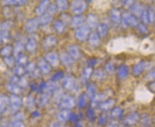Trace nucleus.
<instances>
[{
	"label": "nucleus",
	"mask_w": 155,
	"mask_h": 127,
	"mask_svg": "<svg viewBox=\"0 0 155 127\" xmlns=\"http://www.w3.org/2000/svg\"><path fill=\"white\" fill-rule=\"evenodd\" d=\"M15 74L18 76H21V77H23L24 74L26 73V69L24 68V66H21V65H18L17 67H16L15 69Z\"/></svg>",
	"instance_id": "nucleus-45"
},
{
	"label": "nucleus",
	"mask_w": 155,
	"mask_h": 127,
	"mask_svg": "<svg viewBox=\"0 0 155 127\" xmlns=\"http://www.w3.org/2000/svg\"><path fill=\"white\" fill-rule=\"evenodd\" d=\"M115 100L113 99H108L107 100H104L99 104V108L102 112H107L110 110L112 108L115 106Z\"/></svg>",
	"instance_id": "nucleus-19"
},
{
	"label": "nucleus",
	"mask_w": 155,
	"mask_h": 127,
	"mask_svg": "<svg viewBox=\"0 0 155 127\" xmlns=\"http://www.w3.org/2000/svg\"><path fill=\"white\" fill-rule=\"evenodd\" d=\"M87 117H88L89 120L91 122H94L95 116V112L93 110V106H90L87 109Z\"/></svg>",
	"instance_id": "nucleus-47"
},
{
	"label": "nucleus",
	"mask_w": 155,
	"mask_h": 127,
	"mask_svg": "<svg viewBox=\"0 0 155 127\" xmlns=\"http://www.w3.org/2000/svg\"><path fill=\"white\" fill-rule=\"evenodd\" d=\"M97 32L101 38H105L108 33V26L105 24H98L97 26Z\"/></svg>",
	"instance_id": "nucleus-30"
},
{
	"label": "nucleus",
	"mask_w": 155,
	"mask_h": 127,
	"mask_svg": "<svg viewBox=\"0 0 155 127\" xmlns=\"http://www.w3.org/2000/svg\"><path fill=\"white\" fill-rule=\"evenodd\" d=\"M83 23H84V18L81 14H79V15H75L74 17H73L71 19V24L73 28H78L83 25Z\"/></svg>",
	"instance_id": "nucleus-26"
},
{
	"label": "nucleus",
	"mask_w": 155,
	"mask_h": 127,
	"mask_svg": "<svg viewBox=\"0 0 155 127\" xmlns=\"http://www.w3.org/2000/svg\"><path fill=\"white\" fill-rule=\"evenodd\" d=\"M135 3V0H121V5L125 9H130Z\"/></svg>",
	"instance_id": "nucleus-43"
},
{
	"label": "nucleus",
	"mask_w": 155,
	"mask_h": 127,
	"mask_svg": "<svg viewBox=\"0 0 155 127\" xmlns=\"http://www.w3.org/2000/svg\"><path fill=\"white\" fill-rule=\"evenodd\" d=\"M109 126H117V123L115 122V119H114V121H112V122L110 123Z\"/></svg>",
	"instance_id": "nucleus-62"
},
{
	"label": "nucleus",
	"mask_w": 155,
	"mask_h": 127,
	"mask_svg": "<svg viewBox=\"0 0 155 127\" xmlns=\"http://www.w3.org/2000/svg\"><path fill=\"white\" fill-rule=\"evenodd\" d=\"M87 63H88L89 67H93L96 66L97 63H98V61L95 59H89V60L87 61Z\"/></svg>",
	"instance_id": "nucleus-57"
},
{
	"label": "nucleus",
	"mask_w": 155,
	"mask_h": 127,
	"mask_svg": "<svg viewBox=\"0 0 155 127\" xmlns=\"http://www.w3.org/2000/svg\"><path fill=\"white\" fill-rule=\"evenodd\" d=\"M99 19L96 14H89L86 17V24L90 29H95L98 25Z\"/></svg>",
	"instance_id": "nucleus-18"
},
{
	"label": "nucleus",
	"mask_w": 155,
	"mask_h": 127,
	"mask_svg": "<svg viewBox=\"0 0 155 127\" xmlns=\"http://www.w3.org/2000/svg\"><path fill=\"white\" fill-rule=\"evenodd\" d=\"M123 116V110L120 107H115L113 108L110 113V117L115 120L120 119Z\"/></svg>",
	"instance_id": "nucleus-33"
},
{
	"label": "nucleus",
	"mask_w": 155,
	"mask_h": 127,
	"mask_svg": "<svg viewBox=\"0 0 155 127\" xmlns=\"http://www.w3.org/2000/svg\"><path fill=\"white\" fill-rule=\"evenodd\" d=\"M9 91L13 92L15 94H19L21 93L22 88L20 86H18L17 84H10L9 85Z\"/></svg>",
	"instance_id": "nucleus-42"
},
{
	"label": "nucleus",
	"mask_w": 155,
	"mask_h": 127,
	"mask_svg": "<svg viewBox=\"0 0 155 127\" xmlns=\"http://www.w3.org/2000/svg\"><path fill=\"white\" fill-rule=\"evenodd\" d=\"M70 121L73 123H78L79 122V116L78 114L75 113H71V117H70Z\"/></svg>",
	"instance_id": "nucleus-55"
},
{
	"label": "nucleus",
	"mask_w": 155,
	"mask_h": 127,
	"mask_svg": "<svg viewBox=\"0 0 155 127\" xmlns=\"http://www.w3.org/2000/svg\"><path fill=\"white\" fill-rule=\"evenodd\" d=\"M62 85L65 89L70 91H74L78 89L77 81L72 76H66L63 77Z\"/></svg>",
	"instance_id": "nucleus-4"
},
{
	"label": "nucleus",
	"mask_w": 155,
	"mask_h": 127,
	"mask_svg": "<svg viewBox=\"0 0 155 127\" xmlns=\"http://www.w3.org/2000/svg\"><path fill=\"white\" fill-rule=\"evenodd\" d=\"M63 77H64V73H63L62 71H58V72H56L54 76H53L52 81H57L60 80L61 79H63Z\"/></svg>",
	"instance_id": "nucleus-53"
},
{
	"label": "nucleus",
	"mask_w": 155,
	"mask_h": 127,
	"mask_svg": "<svg viewBox=\"0 0 155 127\" xmlns=\"http://www.w3.org/2000/svg\"><path fill=\"white\" fill-rule=\"evenodd\" d=\"M131 13L136 17H140L144 11V8L140 3H134L130 8Z\"/></svg>",
	"instance_id": "nucleus-31"
},
{
	"label": "nucleus",
	"mask_w": 155,
	"mask_h": 127,
	"mask_svg": "<svg viewBox=\"0 0 155 127\" xmlns=\"http://www.w3.org/2000/svg\"><path fill=\"white\" fill-rule=\"evenodd\" d=\"M147 67V63L144 61H140L132 67V74L135 77H139L143 73Z\"/></svg>",
	"instance_id": "nucleus-14"
},
{
	"label": "nucleus",
	"mask_w": 155,
	"mask_h": 127,
	"mask_svg": "<svg viewBox=\"0 0 155 127\" xmlns=\"http://www.w3.org/2000/svg\"><path fill=\"white\" fill-rule=\"evenodd\" d=\"M87 4L85 0H74L71 5V11L75 15L83 14L86 11Z\"/></svg>",
	"instance_id": "nucleus-3"
},
{
	"label": "nucleus",
	"mask_w": 155,
	"mask_h": 127,
	"mask_svg": "<svg viewBox=\"0 0 155 127\" xmlns=\"http://www.w3.org/2000/svg\"><path fill=\"white\" fill-rule=\"evenodd\" d=\"M40 89L44 93L48 94H53L56 93L58 90V86L57 85L56 81H51L48 82H42L40 84Z\"/></svg>",
	"instance_id": "nucleus-5"
},
{
	"label": "nucleus",
	"mask_w": 155,
	"mask_h": 127,
	"mask_svg": "<svg viewBox=\"0 0 155 127\" xmlns=\"http://www.w3.org/2000/svg\"><path fill=\"white\" fill-rule=\"evenodd\" d=\"M148 12V17H149V22H153L154 20V12L153 10L150 9L147 11Z\"/></svg>",
	"instance_id": "nucleus-56"
},
{
	"label": "nucleus",
	"mask_w": 155,
	"mask_h": 127,
	"mask_svg": "<svg viewBox=\"0 0 155 127\" xmlns=\"http://www.w3.org/2000/svg\"><path fill=\"white\" fill-rule=\"evenodd\" d=\"M127 46V44L123 39H116L112 41L110 44H109V50H110L111 52H122Z\"/></svg>",
	"instance_id": "nucleus-7"
},
{
	"label": "nucleus",
	"mask_w": 155,
	"mask_h": 127,
	"mask_svg": "<svg viewBox=\"0 0 155 127\" xmlns=\"http://www.w3.org/2000/svg\"><path fill=\"white\" fill-rule=\"evenodd\" d=\"M44 59L51 67H57L60 62V57L54 52L46 53L44 55Z\"/></svg>",
	"instance_id": "nucleus-10"
},
{
	"label": "nucleus",
	"mask_w": 155,
	"mask_h": 127,
	"mask_svg": "<svg viewBox=\"0 0 155 127\" xmlns=\"http://www.w3.org/2000/svg\"><path fill=\"white\" fill-rule=\"evenodd\" d=\"M109 17L114 24H118L121 23L122 13L117 8H113L109 12Z\"/></svg>",
	"instance_id": "nucleus-11"
},
{
	"label": "nucleus",
	"mask_w": 155,
	"mask_h": 127,
	"mask_svg": "<svg viewBox=\"0 0 155 127\" xmlns=\"http://www.w3.org/2000/svg\"><path fill=\"white\" fill-rule=\"evenodd\" d=\"M36 48H37V42H36V40L34 38H30L25 45V49L26 51L31 53L34 52L36 50Z\"/></svg>",
	"instance_id": "nucleus-29"
},
{
	"label": "nucleus",
	"mask_w": 155,
	"mask_h": 127,
	"mask_svg": "<svg viewBox=\"0 0 155 127\" xmlns=\"http://www.w3.org/2000/svg\"><path fill=\"white\" fill-rule=\"evenodd\" d=\"M57 10L58 9H57V7L55 4H49V5H48L46 12H47V13L51 14V15H53V14H54L55 13H56Z\"/></svg>",
	"instance_id": "nucleus-48"
},
{
	"label": "nucleus",
	"mask_w": 155,
	"mask_h": 127,
	"mask_svg": "<svg viewBox=\"0 0 155 127\" xmlns=\"http://www.w3.org/2000/svg\"><path fill=\"white\" fill-rule=\"evenodd\" d=\"M24 50V45L21 42H17L15 44V47H14V53L17 54V57L19 56V54H22V52Z\"/></svg>",
	"instance_id": "nucleus-41"
},
{
	"label": "nucleus",
	"mask_w": 155,
	"mask_h": 127,
	"mask_svg": "<svg viewBox=\"0 0 155 127\" xmlns=\"http://www.w3.org/2000/svg\"><path fill=\"white\" fill-rule=\"evenodd\" d=\"M58 41L56 36L48 35L44 39L42 42V47L44 50H49L56 46Z\"/></svg>",
	"instance_id": "nucleus-9"
},
{
	"label": "nucleus",
	"mask_w": 155,
	"mask_h": 127,
	"mask_svg": "<svg viewBox=\"0 0 155 127\" xmlns=\"http://www.w3.org/2000/svg\"><path fill=\"white\" fill-rule=\"evenodd\" d=\"M51 66L47 61L45 60V59H40L38 61V68L39 69L41 72L44 74H48L51 70Z\"/></svg>",
	"instance_id": "nucleus-16"
},
{
	"label": "nucleus",
	"mask_w": 155,
	"mask_h": 127,
	"mask_svg": "<svg viewBox=\"0 0 155 127\" xmlns=\"http://www.w3.org/2000/svg\"><path fill=\"white\" fill-rule=\"evenodd\" d=\"M106 98V95L104 94H95L93 99H91V106L94 107V106H97L99 105L100 103L104 101Z\"/></svg>",
	"instance_id": "nucleus-32"
},
{
	"label": "nucleus",
	"mask_w": 155,
	"mask_h": 127,
	"mask_svg": "<svg viewBox=\"0 0 155 127\" xmlns=\"http://www.w3.org/2000/svg\"><path fill=\"white\" fill-rule=\"evenodd\" d=\"M107 122V116L106 114H103L100 116L98 118V122H97V124L99 125H104L106 124V122Z\"/></svg>",
	"instance_id": "nucleus-52"
},
{
	"label": "nucleus",
	"mask_w": 155,
	"mask_h": 127,
	"mask_svg": "<svg viewBox=\"0 0 155 127\" xmlns=\"http://www.w3.org/2000/svg\"><path fill=\"white\" fill-rule=\"evenodd\" d=\"M59 57H60V61H61V62L64 63L65 66L71 67L72 65L74 64L75 59L68 53H61Z\"/></svg>",
	"instance_id": "nucleus-17"
},
{
	"label": "nucleus",
	"mask_w": 155,
	"mask_h": 127,
	"mask_svg": "<svg viewBox=\"0 0 155 127\" xmlns=\"http://www.w3.org/2000/svg\"><path fill=\"white\" fill-rule=\"evenodd\" d=\"M71 112L69 109H63L57 115V118L61 123H65L70 120Z\"/></svg>",
	"instance_id": "nucleus-23"
},
{
	"label": "nucleus",
	"mask_w": 155,
	"mask_h": 127,
	"mask_svg": "<svg viewBox=\"0 0 155 127\" xmlns=\"http://www.w3.org/2000/svg\"><path fill=\"white\" fill-rule=\"evenodd\" d=\"M58 106L62 109H71L75 105V100L73 96L67 94L60 93L56 97Z\"/></svg>",
	"instance_id": "nucleus-1"
},
{
	"label": "nucleus",
	"mask_w": 155,
	"mask_h": 127,
	"mask_svg": "<svg viewBox=\"0 0 155 127\" xmlns=\"http://www.w3.org/2000/svg\"><path fill=\"white\" fill-rule=\"evenodd\" d=\"M28 0H3L2 3L6 6H13L19 5L23 6L26 4Z\"/></svg>",
	"instance_id": "nucleus-36"
},
{
	"label": "nucleus",
	"mask_w": 155,
	"mask_h": 127,
	"mask_svg": "<svg viewBox=\"0 0 155 127\" xmlns=\"http://www.w3.org/2000/svg\"><path fill=\"white\" fill-rule=\"evenodd\" d=\"M50 4V0H41L39 5L36 9V12L38 16L46 13L47 8Z\"/></svg>",
	"instance_id": "nucleus-24"
},
{
	"label": "nucleus",
	"mask_w": 155,
	"mask_h": 127,
	"mask_svg": "<svg viewBox=\"0 0 155 127\" xmlns=\"http://www.w3.org/2000/svg\"><path fill=\"white\" fill-rule=\"evenodd\" d=\"M38 22H39L40 24L42 25H47V24H50L53 20L52 15H51L48 13H44L39 15V17H38Z\"/></svg>",
	"instance_id": "nucleus-28"
},
{
	"label": "nucleus",
	"mask_w": 155,
	"mask_h": 127,
	"mask_svg": "<svg viewBox=\"0 0 155 127\" xmlns=\"http://www.w3.org/2000/svg\"><path fill=\"white\" fill-rule=\"evenodd\" d=\"M117 76L120 79H125L129 76V68L127 65L122 64L118 67Z\"/></svg>",
	"instance_id": "nucleus-25"
},
{
	"label": "nucleus",
	"mask_w": 155,
	"mask_h": 127,
	"mask_svg": "<svg viewBox=\"0 0 155 127\" xmlns=\"http://www.w3.org/2000/svg\"><path fill=\"white\" fill-rule=\"evenodd\" d=\"M54 28L57 33L63 34L66 31V24H64L61 20H56L54 22Z\"/></svg>",
	"instance_id": "nucleus-34"
},
{
	"label": "nucleus",
	"mask_w": 155,
	"mask_h": 127,
	"mask_svg": "<svg viewBox=\"0 0 155 127\" xmlns=\"http://www.w3.org/2000/svg\"><path fill=\"white\" fill-rule=\"evenodd\" d=\"M137 27L139 32H140L142 34H148L149 30L147 28V26H145V24H139Z\"/></svg>",
	"instance_id": "nucleus-46"
},
{
	"label": "nucleus",
	"mask_w": 155,
	"mask_h": 127,
	"mask_svg": "<svg viewBox=\"0 0 155 127\" xmlns=\"http://www.w3.org/2000/svg\"><path fill=\"white\" fill-rule=\"evenodd\" d=\"M150 90H152V91H155V81L150 84Z\"/></svg>",
	"instance_id": "nucleus-61"
},
{
	"label": "nucleus",
	"mask_w": 155,
	"mask_h": 127,
	"mask_svg": "<svg viewBox=\"0 0 155 127\" xmlns=\"http://www.w3.org/2000/svg\"><path fill=\"white\" fill-rule=\"evenodd\" d=\"M40 23L38 22V18H34V19H30L26 21L25 25H24V29L26 32L32 34L38 29Z\"/></svg>",
	"instance_id": "nucleus-8"
},
{
	"label": "nucleus",
	"mask_w": 155,
	"mask_h": 127,
	"mask_svg": "<svg viewBox=\"0 0 155 127\" xmlns=\"http://www.w3.org/2000/svg\"><path fill=\"white\" fill-rule=\"evenodd\" d=\"M40 112L38 111H34L33 113H32V116L34 117H38V116H40Z\"/></svg>",
	"instance_id": "nucleus-60"
},
{
	"label": "nucleus",
	"mask_w": 155,
	"mask_h": 127,
	"mask_svg": "<svg viewBox=\"0 0 155 127\" xmlns=\"http://www.w3.org/2000/svg\"><path fill=\"white\" fill-rule=\"evenodd\" d=\"M12 126H24V124L22 122V121L17 120L15 122L12 123Z\"/></svg>",
	"instance_id": "nucleus-58"
},
{
	"label": "nucleus",
	"mask_w": 155,
	"mask_h": 127,
	"mask_svg": "<svg viewBox=\"0 0 155 127\" xmlns=\"http://www.w3.org/2000/svg\"><path fill=\"white\" fill-rule=\"evenodd\" d=\"M91 32V29L87 25H82L80 27L77 28L75 32V37L77 40L80 42H84L88 38V36Z\"/></svg>",
	"instance_id": "nucleus-6"
},
{
	"label": "nucleus",
	"mask_w": 155,
	"mask_h": 127,
	"mask_svg": "<svg viewBox=\"0 0 155 127\" xmlns=\"http://www.w3.org/2000/svg\"><path fill=\"white\" fill-rule=\"evenodd\" d=\"M78 106L80 108H84L86 106V98L85 97L84 95H81L78 99Z\"/></svg>",
	"instance_id": "nucleus-44"
},
{
	"label": "nucleus",
	"mask_w": 155,
	"mask_h": 127,
	"mask_svg": "<svg viewBox=\"0 0 155 127\" xmlns=\"http://www.w3.org/2000/svg\"><path fill=\"white\" fill-rule=\"evenodd\" d=\"M50 101V95L46 93H43L41 94L36 100V104L40 107H44L48 105Z\"/></svg>",
	"instance_id": "nucleus-21"
},
{
	"label": "nucleus",
	"mask_w": 155,
	"mask_h": 127,
	"mask_svg": "<svg viewBox=\"0 0 155 127\" xmlns=\"http://www.w3.org/2000/svg\"><path fill=\"white\" fill-rule=\"evenodd\" d=\"M5 104H6V101H5V98L0 97V110L2 109Z\"/></svg>",
	"instance_id": "nucleus-59"
},
{
	"label": "nucleus",
	"mask_w": 155,
	"mask_h": 127,
	"mask_svg": "<svg viewBox=\"0 0 155 127\" xmlns=\"http://www.w3.org/2000/svg\"><path fill=\"white\" fill-rule=\"evenodd\" d=\"M67 52L75 60L80 59L81 57V52L80 48L75 44H71L67 47Z\"/></svg>",
	"instance_id": "nucleus-13"
},
{
	"label": "nucleus",
	"mask_w": 155,
	"mask_h": 127,
	"mask_svg": "<svg viewBox=\"0 0 155 127\" xmlns=\"http://www.w3.org/2000/svg\"><path fill=\"white\" fill-rule=\"evenodd\" d=\"M93 67L89 66L85 67V68L83 69L82 72H81V80L83 81V82L86 83L90 79V78L93 76Z\"/></svg>",
	"instance_id": "nucleus-22"
},
{
	"label": "nucleus",
	"mask_w": 155,
	"mask_h": 127,
	"mask_svg": "<svg viewBox=\"0 0 155 127\" xmlns=\"http://www.w3.org/2000/svg\"><path fill=\"white\" fill-rule=\"evenodd\" d=\"M56 5L57 9L60 12H65L68 9V0H56Z\"/></svg>",
	"instance_id": "nucleus-35"
},
{
	"label": "nucleus",
	"mask_w": 155,
	"mask_h": 127,
	"mask_svg": "<svg viewBox=\"0 0 155 127\" xmlns=\"http://www.w3.org/2000/svg\"><path fill=\"white\" fill-rule=\"evenodd\" d=\"M17 61H18V65H21V66H25L28 63V58L27 57L25 56L24 54H19V56H17Z\"/></svg>",
	"instance_id": "nucleus-39"
},
{
	"label": "nucleus",
	"mask_w": 155,
	"mask_h": 127,
	"mask_svg": "<svg viewBox=\"0 0 155 127\" xmlns=\"http://www.w3.org/2000/svg\"><path fill=\"white\" fill-rule=\"evenodd\" d=\"M19 86L21 88H24V87H27L28 81L25 77H21V78L19 79Z\"/></svg>",
	"instance_id": "nucleus-54"
},
{
	"label": "nucleus",
	"mask_w": 155,
	"mask_h": 127,
	"mask_svg": "<svg viewBox=\"0 0 155 127\" xmlns=\"http://www.w3.org/2000/svg\"><path fill=\"white\" fill-rule=\"evenodd\" d=\"M36 103V102L35 101V100H34V99L31 96H28L25 99V101H24V104H25L27 108H28V110H33L34 107L35 106Z\"/></svg>",
	"instance_id": "nucleus-38"
},
{
	"label": "nucleus",
	"mask_w": 155,
	"mask_h": 127,
	"mask_svg": "<svg viewBox=\"0 0 155 127\" xmlns=\"http://www.w3.org/2000/svg\"><path fill=\"white\" fill-rule=\"evenodd\" d=\"M93 76L94 79L97 81H103L106 77L105 72L102 69H97L95 72L93 73Z\"/></svg>",
	"instance_id": "nucleus-37"
},
{
	"label": "nucleus",
	"mask_w": 155,
	"mask_h": 127,
	"mask_svg": "<svg viewBox=\"0 0 155 127\" xmlns=\"http://www.w3.org/2000/svg\"><path fill=\"white\" fill-rule=\"evenodd\" d=\"M140 17H141L142 19V21L143 22V24H148L150 23V22H149V17H148V12H147V10H145L144 9L143 12H142L141 16H140Z\"/></svg>",
	"instance_id": "nucleus-49"
},
{
	"label": "nucleus",
	"mask_w": 155,
	"mask_h": 127,
	"mask_svg": "<svg viewBox=\"0 0 155 127\" xmlns=\"http://www.w3.org/2000/svg\"><path fill=\"white\" fill-rule=\"evenodd\" d=\"M140 122H141L142 126H149L150 123V118L147 115H144L142 117H140Z\"/></svg>",
	"instance_id": "nucleus-50"
},
{
	"label": "nucleus",
	"mask_w": 155,
	"mask_h": 127,
	"mask_svg": "<svg viewBox=\"0 0 155 127\" xmlns=\"http://www.w3.org/2000/svg\"><path fill=\"white\" fill-rule=\"evenodd\" d=\"M23 101L19 97L13 95L10 97V106L14 112H18L21 108Z\"/></svg>",
	"instance_id": "nucleus-12"
},
{
	"label": "nucleus",
	"mask_w": 155,
	"mask_h": 127,
	"mask_svg": "<svg viewBox=\"0 0 155 127\" xmlns=\"http://www.w3.org/2000/svg\"><path fill=\"white\" fill-rule=\"evenodd\" d=\"M105 69L108 74H113L115 71V67L112 62H107L105 65Z\"/></svg>",
	"instance_id": "nucleus-40"
},
{
	"label": "nucleus",
	"mask_w": 155,
	"mask_h": 127,
	"mask_svg": "<svg viewBox=\"0 0 155 127\" xmlns=\"http://www.w3.org/2000/svg\"><path fill=\"white\" fill-rule=\"evenodd\" d=\"M140 119V116L137 112H133L129 114L124 120V124L126 126H134L138 123Z\"/></svg>",
	"instance_id": "nucleus-15"
},
{
	"label": "nucleus",
	"mask_w": 155,
	"mask_h": 127,
	"mask_svg": "<svg viewBox=\"0 0 155 127\" xmlns=\"http://www.w3.org/2000/svg\"><path fill=\"white\" fill-rule=\"evenodd\" d=\"M86 2H93L94 0H85Z\"/></svg>",
	"instance_id": "nucleus-63"
},
{
	"label": "nucleus",
	"mask_w": 155,
	"mask_h": 127,
	"mask_svg": "<svg viewBox=\"0 0 155 127\" xmlns=\"http://www.w3.org/2000/svg\"><path fill=\"white\" fill-rule=\"evenodd\" d=\"M121 23L124 27L127 28L129 26L137 27L138 24H140V22H139V20L136 16L133 15L130 12H125L123 14H122Z\"/></svg>",
	"instance_id": "nucleus-2"
},
{
	"label": "nucleus",
	"mask_w": 155,
	"mask_h": 127,
	"mask_svg": "<svg viewBox=\"0 0 155 127\" xmlns=\"http://www.w3.org/2000/svg\"><path fill=\"white\" fill-rule=\"evenodd\" d=\"M96 90L97 87L96 86L93 84H91L87 86L86 91H85V93L84 94L85 97L86 98V99H92L93 97H94L95 94H96Z\"/></svg>",
	"instance_id": "nucleus-27"
},
{
	"label": "nucleus",
	"mask_w": 155,
	"mask_h": 127,
	"mask_svg": "<svg viewBox=\"0 0 155 127\" xmlns=\"http://www.w3.org/2000/svg\"><path fill=\"white\" fill-rule=\"evenodd\" d=\"M87 39H88L89 44L91 46H97L101 44V37H100L97 32H92V33H90Z\"/></svg>",
	"instance_id": "nucleus-20"
},
{
	"label": "nucleus",
	"mask_w": 155,
	"mask_h": 127,
	"mask_svg": "<svg viewBox=\"0 0 155 127\" xmlns=\"http://www.w3.org/2000/svg\"><path fill=\"white\" fill-rule=\"evenodd\" d=\"M26 71H27L29 74H31V72H33V71L35 70L36 69V65L35 63H34L33 62H30L26 64Z\"/></svg>",
	"instance_id": "nucleus-51"
}]
</instances>
